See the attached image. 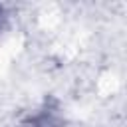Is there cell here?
<instances>
[{
    "label": "cell",
    "mask_w": 127,
    "mask_h": 127,
    "mask_svg": "<svg viewBox=\"0 0 127 127\" xmlns=\"http://www.w3.org/2000/svg\"><path fill=\"white\" fill-rule=\"evenodd\" d=\"M62 123H64V119H62L60 107L46 101L44 105H40L32 113H28L20 121V127H62Z\"/></svg>",
    "instance_id": "cell-1"
},
{
    "label": "cell",
    "mask_w": 127,
    "mask_h": 127,
    "mask_svg": "<svg viewBox=\"0 0 127 127\" xmlns=\"http://www.w3.org/2000/svg\"><path fill=\"white\" fill-rule=\"evenodd\" d=\"M8 22H10V12L4 4H0V32H4L8 28Z\"/></svg>",
    "instance_id": "cell-2"
}]
</instances>
